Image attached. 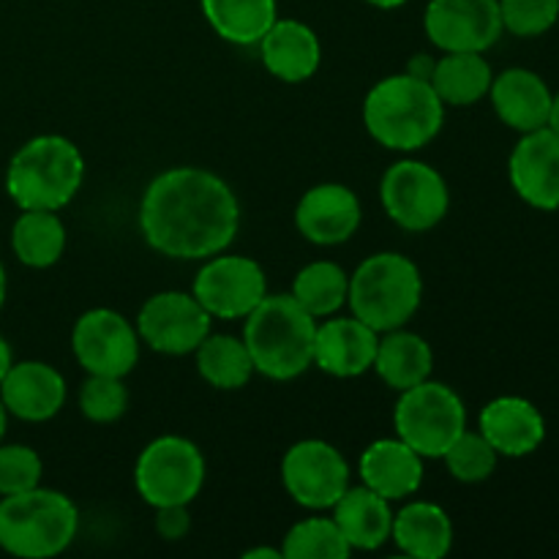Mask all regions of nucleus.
<instances>
[{
  "label": "nucleus",
  "mask_w": 559,
  "mask_h": 559,
  "mask_svg": "<svg viewBox=\"0 0 559 559\" xmlns=\"http://www.w3.org/2000/svg\"><path fill=\"white\" fill-rule=\"evenodd\" d=\"M11 249L27 267H52L66 251V224L58 211H22L11 227Z\"/></svg>",
  "instance_id": "c85d7f7f"
},
{
  "label": "nucleus",
  "mask_w": 559,
  "mask_h": 559,
  "mask_svg": "<svg viewBox=\"0 0 559 559\" xmlns=\"http://www.w3.org/2000/svg\"><path fill=\"white\" fill-rule=\"evenodd\" d=\"M156 533L158 538L169 540H183L191 533V513L189 506H164L156 508Z\"/></svg>",
  "instance_id": "c9c22d12"
},
{
  "label": "nucleus",
  "mask_w": 559,
  "mask_h": 559,
  "mask_svg": "<svg viewBox=\"0 0 559 559\" xmlns=\"http://www.w3.org/2000/svg\"><path fill=\"white\" fill-rule=\"evenodd\" d=\"M11 364H14V358H11V347H9V342L0 336V382H3L5 371H9Z\"/></svg>",
  "instance_id": "58836bf2"
},
{
  "label": "nucleus",
  "mask_w": 559,
  "mask_h": 559,
  "mask_svg": "<svg viewBox=\"0 0 559 559\" xmlns=\"http://www.w3.org/2000/svg\"><path fill=\"white\" fill-rule=\"evenodd\" d=\"M333 522L342 530L344 540L353 551H377L391 540L393 511L391 502L377 491L360 486H349L336 500Z\"/></svg>",
  "instance_id": "5701e85b"
},
{
  "label": "nucleus",
  "mask_w": 559,
  "mask_h": 559,
  "mask_svg": "<svg viewBox=\"0 0 559 559\" xmlns=\"http://www.w3.org/2000/svg\"><path fill=\"white\" fill-rule=\"evenodd\" d=\"M424 31L440 52H486L506 31L500 0H429Z\"/></svg>",
  "instance_id": "4468645a"
},
{
  "label": "nucleus",
  "mask_w": 559,
  "mask_h": 559,
  "mask_svg": "<svg viewBox=\"0 0 559 559\" xmlns=\"http://www.w3.org/2000/svg\"><path fill=\"white\" fill-rule=\"evenodd\" d=\"M393 426L399 440L420 456L442 459L453 440L467 429V407L453 388L429 377L420 385L402 391L393 409Z\"/></svg>",
  "instance_id": "0eeeda50"
},
{
  "label": "nucleus",
  "mask_w": 559,
  "mask_h": 559,
  "mask_svg": "<svg viewBox=\"0 0 559 559\" xmlns=\"http://www.w3.org/2000/svg\"><path fill=\"white\" fill-rule=\"evenodd\" d=\"M364 222L358 194L344 183H317L300 197L295 207V227L309 243H347Z\"/></svg>",
  "instance_id": "dca6fc26"
},
{
  "label": "nucleus",
  "mask_w": 559,
  "mask_h": 559,
  "mask_svg": "<svg viewBox=\"0 0 559 559\" xmlns=\"http://www.w3.org/2000/svg\"><path fill=\"white\" fill-rule=\"evenodd\" d=\"M191 295L213 320H246L267 295L265 271L240 254H213L197 271Z\"/></svg>",
  "instance_id": "9d476101"
},
{
  "label": "nucleus",
  "mask_w": 559,
  "mask_h": 559,
  "mask_svg": "<svg viewBox=\"0 0 559 559\" xmlns=\"http://www.w3.org/2000/svg\"><path fill=\"white\" fill-rule=\"evenodd\" d=\"M391 540L413 559H442L453 549V522L437 502H409L393 513Z\"/></svg>",
  "instance_id": "b1692460"
},
{
  "label": "nucleus",
  "mask_w": 559,
  "mask_h": 559,
  "mask_svg": "<svg viewBox=\"0 0 559 559\" xmlns=\"http://www.w3.org/2000/svg\"><path fill=\"white\" fill-rule=\"evenodd\" d=\"M366 3L374 5V9H385V11H391V9H402V5H404V3H409V0H366Z\"/></svg>",
  "instance_id": "a19ab883"
},
{
  "label": "nucleus",
  "mask_w": 559,
  "mask_h": 559,
  "mask_svg": "<svg viewBox=\"0 0 559 559\" xmlns=\"http://www.w3.org/2000/svg\"><path fill=\"white\" fill-rule=\"evenodd\" d=\"M282 484L306 511H331L349 489V464L331 442L300 440L284 453Z\"/></svg>",
  "instance_id": "f8f14e48"
},
{
  "label": "nucleus",
  "mask_w": 559,
  "mask_h": 559,
  "mask_svg": "<svg viewBox=\"0 0 559 559\" xmlns=\"http://www.w3.org/2000/svg\"><path fill=\"white\" fill-rule=\"evenodd\" d=\"M513 191L538 211H559V136L551 129L522 134L508 158Z\"/></svg>",
  "instance_id": "2eb2a0df"
},
{
  "label": "nucleus",
  "mask_w": 559,
  "mask_h": 559,
  "mask_svg": "<svg viewBox=\"0 0 559 559\" xmlns=\"http://www.w3.org/2000/svg\"><path fill=\"white\" fill-rule=\"evenodd\" d=\"M491 80L495 71L484 52H442L429 82L445 107H473L489 96Z\"/></svg>",
  "instance_id": "a878e982"
},
{
  "label": "nucleus",
  "mask_w": 559,
  "mask_h": 559,
  "mask_svg": "<svg viewBox=\"0 0 559 559\" xmlns=\"http://www.w3.org/2000/svg\"><path fill=\"white\" fill-rule=\"evenodd\" d=\"M380 202L396 227L407 233H429L448 216L451 191L431 164L402 158L382 175Z\"/></svg>",
  "instance_id": "1a4fd4ad"
},
{
  "label": "nucleus",
  "mask_w": 559,
  "mask_h": 559,
  "mask_svg": "<svg viewBox=\"0 0 559 559\" xmlns=\"http://www.w3.org/2000/svg\"><path fill=\"white\" fill-rule=\"evenodd\" d=\"M202 16L218 38L254 47L278 16V0H200Z\"/></svg>",
  "instance_id": "bb28decb"
},
{
  "label": "nucleus",
  "mask_w": 559,
  "mask_h": 559,
  "mask_svg": "<svg viewBox=\"0 0 559 559\" xmlns=\"http://www.w3.org/2000/svg\"><path fill=\"white\" fill-rule=\"evenodd\" d=\"M442 120L445 104L440 102L431 82L418 80L407 71L385 76L366 93V131L388 151H420L440 134Z\"/></svg>",
  "instance_id": "f03ea898"
},
{
  "label": "nucleus",
  "mask_w": 559,
  "mask_h": 559,
  "mask_svg": "<svg viewBox=\"0 0 559 559\" xmlns=\"http://www.w3.org/2000/svg\"><path fill=\"white\" fill-rule=\"evenodd\" d=\"M380 333L358 317H325L317 322L314 366L338 380H353L374 366Z\"/></svg>",
  "instance_id": "f3484780"
},
{
  "label": "nucleus",
  "mask_w": 559,
  "mask_h": 559,
  "mask_svg": "<svg viewBox=\"0 0 559 559\" xmlns=\"http://www.w3.org/2000/svg\"><path fill=\"white\" fill-rule=\"evenodd\" d=\"M243 559H284L282 549H271V546H257V549H249Z\"/></svg>",
  "instance_id": "4c0bfd02"
},
{
  "label": "nucleus",
  "mask_w": 559,
  "mask_h": 559,
  "mask_svg": "<svg viewBox=\"0 0 559 559\" xmlns=\"http://www.w3.org/2000/svg\"><path fill=\"white\" fill-rule=\"evenodd\" d=\"M497 459L500 453L491 448V442L480 431L469 429H464L453 440V445L442 453V462H445L451 478L462 480V484H480V480L491 478V473L497 469Z\"/></svg>",
  "instance_id": "2f4dec72"
},
{
  "label": "nucleus",
  "mask_w": 559,
  "mask_h": 559,
  "mask_svg": "<svg viewBox=\"0 0 559 559\" xmlns=\"http://www.w3.org/2000/svg\"><path fill=\"white\" fill-rule=\"evenodd\" d=\"M82 180L85 158L60 134L27 140L5 169V191L20 211H60L80 194Z\"/></svg>",
  "instance_id": "20e7f679"
},
{
  "label": "nucleus",
  "mask_w": 559,
  "mask_h": 559,
  "mask_svg": "<svg viewBox=\"0 0 559 559\" xmlns=\"http://www.w3.org/2000/svg\"><path fill=\"white\" fill-rule=\"evenodd\" d=\"M360 484L388 502L407 500L424 486V456L399 437L374 440L358 462Z\"/></svg>",
  "instance_id": "412c9836"
},
{
  "label": "nucleus",
  "mask_w": 559,
  "mask_h": 559,
  "mask_svg": "<svg viewBox=\"0 0 559 559\" xmlns=\"http://www.w3.org/2000/svg\"><path fill=\"white\" fill-rule=\"evenodd\" d=\"M478 431L500 456L522 459L546 440V420L533 402L522 396L491 399L478 418Z\"/></svg>",
  "instance_id": "6ab92c4d"
},
{
  "label": "nucleus",
  "mask_w": 559,
  "mask_h": 559,
  "mask_svg": "<svg viewBox=\"0 0 559 559\" xmlns=\"http://www.w3.org/2000/svg\"><path fill=\"white\" fill-rule=\"evenodd\" d=\"M5 289H9V282H5L3 262H0V309H3V304H5Z\"/></svg>",
  "instance_id": "37998d69"
},
{
  "label": "nucleus",
  "mask_w": 559,
  "mask_h": 559,
  "mask_svg": "<svg viewBox=\"0 0 559 559\" xmlns=\"http://www.w3.org/2000/svg\"><path fill=\"white\" fill-rule=\"evenodd\" d=\"M371 369L388 388L402 393L429 380L435 371V353L424 336L407 331V328H396V331L380 333Z\"/></svg>",
  "instance_id": "393cba45"
},
{
  "label": "nucleus",
  "mask_w": 559,
  "mask_h": 559,
  "mask_svg": "<svg viewBox=\"0 0 559 559\" xmlns=\"http://www.w3.org/2000/svg\"><path fill=\"white\" fill-rule=\"evenodd\" d=\"M491 107L497 118L513 131L544 129L549 120L551 91L544 76L530 69H508L491 80L489 87Z\"/></svg>",
  "instance_id": "4be33fe9"
},
{
  "label": "nucleus",
  "mask_w": 559,
  "mask_h": 559,
  "mask_svg": "<svg viewBox=\"0 0 559 559\" xmlns=\"http://www.w3.org/2000/svg\"><path fill=\"white\" fill-rule=\"evenodd\" d=\"M435 66H437V58H431L429 52H418L407 60V69L404 71L413 76H418V80L429 82L431 74H435Z\"/></svg>",
  "instance_id": "e433bc0d"
},
{
  "label": "nucleus",
  "mask_w": 559,
  "mask_h": 559,
  "mask_svg": "<svg viewBox=\"0 0 559 559\" xmlns=\"http://www.w3.org/2000/svg\"><path fill=\"white\" fill-rule=\"evenodd\" d=\"M424 298L418 265L399 251H377L349 273L347 306L377 333L404 328Z\"/></svg>",
  "instance_id": "423d86ee"
},
{
  "label": "nucleus",
  "mask_w": 559,
  "mask_h": 559,
  "mask_svg": "<svg viewBox=\"0 0 559 559\" xmlns=\"http://www.w3.org/2000/svg\"><path fill=\"white\" fill-rule=\"evenodd\" d=\"M314 336L317 320L289 293L265 295L243 325L254 371L273 382L298 380L314 366Z\"/></svg>",
  "instance_id": "7ed1b4c3"
},
{
  "label": "nucleus",
  "mask_w": 559,
  "mask_h": 559,
  "mask_svg": "<svg viewBox=\"0 0 559 559\" xmlns=\"http://www.w3.org/2000/svg\"><path fill=\"white\" fill-rule=\"evenodd\" d=\"M213 317L191 293L167 289L142 304L136 314V333L142 342L162 355H191L211 333Z\"/></svg>",
  "instance_id": "ddd939ff"
},
{
  "label": "nucleus",
  "mask_w": 559,
  "mask_h": 559,
  "mask_svg": "<svg viewBox=\"0 0 559 559\" xmlns=\"http://www.w3.org/2000/svg\"><path fill=\"white\" fill-rule=\"evenodd\" d=\"M41 456L33 448L0 442V497L36 489V486H41Z\"/></svg>",
  "instance_id": "f704fd0d"
},
{
  "label": "nucleus",
  "mask_w": 559,
  "mask_h": 559,
  "mask_svg": "<svg viewBox=\"0 0 559 559\" xmlns=\"http://www.w3.org/2000/svg\"><path fill=\"white\" fill-rule=\"evenodd\" d=\"M129 409V391L120 377L87 374L80 391V413L91 424H115Z\"/></svg>",
  "instance_id": "473e14b6"
},
{
  "label": "nucleus",
  "mask_w": 559,
  "mask_h": 559,
  "mask_svg": "<svg viewBox=\"0 0 559 559\" xmlns=\"http://www.w3.org/2000/svg\"><path fill=\"white\" fill-rule=\"evenodd\" d=\"M134 486L151 508L191 506L205 486V456L186 437H156L136 456Z\"/></svg>",
  "instance_id": "6e6552de"
},
{
  "label": "nucleus",
  "mask_w": 559,
  "mask_h": 559,
  "mask_svg": "<svg viewBox=\"0 0 559 559\" xmlns=\"http://www.w3.org/2000/svg\"><path fill=\"white\" fill-rule=\"evenodd\" d=\"M80 533L74 500L55 489H27L0 497V549L20 559L58 557Z\"/></svg>",
  "instance_id": "39448f33"
},
{
  "label": "nucleus",
  "mask_w": 559,
  "mask_h": 559,
  "mask_svg": "<svg viewBox=\"0 0 559 559\" xmlns=\"http://www.w3.org/2000/svg\"><path fill=\"white\" fill-rule=\"evenodd\" d=\"M349 273L338 262L317 260L300 267L293 278V295L317 322L338 314L347 306Z\"/></svg>",
  "instance_id": "c756f323"
},
{
  "label": "nucleus",
  "mask_w": 559,
  "mask_h": 559,
  "mask_svg": "<svg viewBox=\"0 0 559 559\" xmlns=\"http://www.w3.org/2000/svg\"><path fill=\"white\" fill-rule=\"evenodd\" d=\"M194 360L202 380L216 391H240L257 374L243 336L229 333H207L205 342L194 349Z\"/></svg>",
  "instance_id": "cd10ccee"
},
{
  "label": "nucleus",
  "mask_w": 559,
  "mask_h": 559,
  "mask_svg": "<svg viewBox=\"0 0 559 559\" xmlns=\"http://www.w3.org/2000/svg\"><path fill=\"white\" fill-rule=\"evenodd\" d=\"M5 429H9V409H5V404L0 402V442L5 440Z\"/></svg>",
  "instance_id": "79ce46f5"
},
{
  "label": "nucleus",
  "mask_w": 559,
  "mask_h": 559,
  "mask_svg": "<svg viewBox=\"0 0 559 559\" xmlns=\"http://www.w3.org/2000/svg\"><path fill=\"white\" fill-rule=\"evenodd\" d=\"M140 333L120 311L91 309L71 328V353L87 374L129 377L140 364Z\"/></svg>",
  "instance_id": "9b49d317"
},
{
  "label": "nucleus",
  "mask_w": 559,
  "mask_h": 559,
  "mask_svg": "<svg viewBox=\"0 0 559 559\" xmlns=\"http://www.w3.org/2000/svg\"><path fill=\"white\" fill-rule=\"evenodd\" d=\"M69 388L63 374L44 360H20L11 364L0 382V402L9 415L25 424H44L63 409Z\"/></svg>",
  "instance_id": "a211bd4d"
},
{
  "label": "nucleus",
  "mask_w": 559,
  "mask_h": 559,
  "mask_svg": "<svg viewBox=\"0 0 559 559\" xmlns=\"http://www.w3.org/2000/svg\"><path fill=\"white\" fill-rule=\"evenodd\" d=\"M353 555L333 516H311L293 524L284 535V559H347Z\"/></svg>",
  "instance_id": "7c9ffc66"
},
{
  "label": "nucleus",
  "mask_w": 559,
  "mask_h": 559,
  "mask_svg": "<svg viewBox=\"0 0 559 559\" xmlns=\"http://www.w3.org/2000/svg\"><path fill=\"white\" fill-rule=\"evenodd\" d=\"M240 202L224 178L202 167H173L147 183L140 202L145 243L169 260H207L235 243Z\"/></svg>",
  "instance_id": "f257e3e1"
},
{
  "label": "nucleus",
  "mask_w": 559,
  "mask_h": 559,
  "mask_svg": "<svg viewBox=\"0 0 559 559\" xmlns=\"http://www.w3.org/2000/svg\"><path fill=\"white\" fill-rule=\"evenodd\" d=\"M257 47H260L262 66L287 85H300V82L311 80L322 63L320 36L300 20L276 16V22L267 27Z\"/></svg>",
  "instance_id": "aec40b11"
},
{
  "label": "nucleus",
  "mask_w": 559,
  "mask_h": 559,
  "mask_svg": "<svg viewBox=\"0 0 559 559\" xmlns=\"http://www.w3.org/2000/svg\"><path fill=\"white\" fill-rule=\"evenodd\" d=\"M500 14L508 33L535 38L557 25L559 0H500Z\"/></svg>",
  "instance_id": "72a5a7b5"
},
{
  "label": "nucleus",
  "mask_w": 559,
  "mask_h": 559,
  "mask_svg": "<svg viewBox=\"0 0 559 559\" xmlns=\"http://www.w3.org/2000/svg\"><path fill=\"white\" fill-rule=\"evenodd\" d=\"M546 129H551L559 136V93L551 96V107H549V120H546Z\"/></svg>",
  "instance_id": "ea45409f"
}]
</instances>
